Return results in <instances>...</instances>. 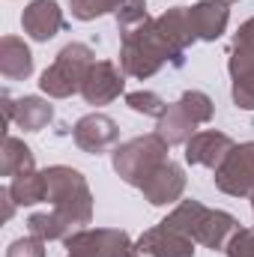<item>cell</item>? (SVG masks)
Listing matches in <instances>:
<instances>
[{
    "instance_id": "6da1fadb",
    "label": "cell",
    "mask_w": 254,
    "mask_h": 257,
    "mask_svg": "<svg viewBox=\"0 0 254 257\" xmlns=\"http://www.w3.org/2000/svg\"><path fill=\"white\" fill-rule=\"evenodd\" d=\"M123 48H120V69L132 78H153L165 63L180 66L186 63L183 54H177L159 33L156 18H144L132 27L120 30Z\"/></svg>"
},
{
    "instance_id": "7a4b0ae2",
    "label": "cell",
    "mask_w": 254,
    "mask_h": 257,
    "mask_svg": "<svg viewBox=\"0 0 254 257\" xmlns=\"http://www.w3.org/2000/svg\"><path fill=\"white\" fill-rule=\"evenodd\" d=\"M165 224L177 227L180 233H186L189 239L206 245V248H212V251H224L227 242H230V236L239 230V221H236L230 212H224V209H209V206H203L200 200H183V203L165 218Z\"/></svg>"
},
{
    "instance_id": "3957f363",
    "label": "cell",
    "mask_w": 254,
    "mask_h": 257,
    "mask_svg": "<svg viewBox=\"0 0 254 257\" xmlns=\"http://www.w3.org/2000/svg\"><path fill=\"white\" fill-rule=\"evenodd\" d=\"M45 183H48V200L51 206L63 215L72 227H84L93 218V194L87 180L66 165L45 168Z\"/></svg>"
},
{
    "instance_id": "277c9868",
    "label": "cell",
    "mask_w": 254,
    "mask_h": 257,
    "mask_svg": "<svg viewBox=\"0 0 254 257\" xmlns=\"http://www.w3.org/2000/svg\"><path fill=\"white\" fill-rule=\"evenodd\" d=\"M96 63L93 48L84 42H69L63 51L54 57V63L48 66L39 78V90L48 93L51 99H69L75 93H81L90 69Z\"/></svg>"
},
{
    "instance_id": "5b68a950",
    "label": "cell",
    "mask_w": 254,
    "mask_h": 257,
    "mask_svg": "<svg viewBox=\"0 0 254 257\" xmlns=\"http://www.w3.org/2000/svg\"><path fill=\"white\" fill-rule=\"evenodd\" d=\"M168 162V144L159 135H141L132 138L123 147L114 150V171L120 174V180L129 186H138L162 165Z\"/></svg>"
},
{
    "instance_id": "8992f818",
    "label": "cell",
    "mask_w": 254,
    "mask_h": 257,
    "mask_svg": "<svg viewBox=\"0 0 254 257\" xmlns=\"http://www.w3.org/2000/svg\"><path fill=\"white\" fill-rule=\"evenodd\" d=\"M215 189L230 197L254 194V141L239 144L227 153V159L215 171Z\"/></svg>"
},
{
    "instance_id": "52a82bcc",
    "label": "cell",
    "mask_w": 254,
    "mask_h": 257,
    "mask_svg": "<svg viewBox=\"0 0 254 257\" xmlns=\"http://www.w3.org/2000/svg\"><path fill=\"white\" fill-rule=\"evenodd\" d=\"M72 141H75L78 150H84L90 156H99V153L111 150L120 141V128L108 114H87V117H81L75 123Z\"/></svg>"
},
{
    "instance_id": "ba28073f",
    "label": "cell",
    "mask_w": 254,
    "mask_h": 257,
    "mask_svg": "<svg viewBox=\"0 0 254 257\" xmlns=\"http://www.w3.org/2000/svg\"><path fill=\"white\" fill-rule=\"evenodd\" d=\"M129 233L126 230H111V227H81L75 233L66 236V248L69 251H81V254H93V257H114L120 248H126Z\"/></svg>"
},
{
    "instance_id": "9c48e42d",
    "label": "cell",
    "mask_w": 254,
    "mask_h": 257,
    "mask_svg": "<svg viewBox=\"0 0 254 257\" xmlns=\"http://www.w3.org/2000/svg\"><path fill=\"white\" fill-rule=\"evenodd\" d=\"M141 192L144 197L153 203V206H165V203H177L183 192H186V174L177 162H162L144 183H141Z\"/></svg>"
},
{
    "instance_id": "30bf717a",
    "label": "cell",
    "mask_w": 254,
    "mask_h": 257,
    "mask_svg": "<svg viewBox=\"0 0 254 257\" xmlns=\"http://www.w3.org/2000/svg\"><path fill=\"white\" fill-rule=\"evenodd\" d=\"M123 75H126V72L117 69L111 60L93 63L87 81H84V87H81L84 102H87V105H108V102H114V99L123 93V87H126Z\"/></svg>"
},
{
    "instance_id": "8fae6325",
    "label": "cell",
    "mask_w": 254,
    "mask_h": 257,
    "mask_svg": "<svg viewBox=\"0 0 254 257\" xmlns=\"http://www.w3.org/2000/svg\"><path fill=\"white\" fill-rule=\"evenodd\" d=\"M236 144L224 132H215V128L194 132L191 141L186 144V162L189 165H200V168H209V171H218V165L227 159V153Z\"/></svg>"
},
{
    "instance_id": "7c38bea8",
    "label": "cell",
    "mask_w": 254,
    "mask_h": 257,
    "mask_svg": "<svg viewBox=\"0 0 254 257\" xmlns=\"http://www.w3.org/2000/svg\"><path fill=\"white\" fill-rule=\"evenodd\" d=\"M138 251L150 257H191L194 254V239H189L186 233H180L177 227L159 221V227L147 230L138 239Z\"/></svg>"
},
{
    "instance_id": "4fadbf2b",
    "label": "cell",
    "mask_w": 254,
    "mask_h": 257,
    "mask_svg": "<svg viewBox=\"0 0 254 257\" xmlns=\"http://www.w3.org/2000/svg\"><path fill=\"white\" fill-rule=\"evenodd\" d=\"M21 27L33 42H48L66 30V18L54 0H33L21 15Z\"/></svg>"
},
{
    "instance_id": "5bb4252c",
    "label": "cell",
    "mask_w": 254,
    "mask_h": 257,
    "mask_svg": "<svg viewBox=\"0 0 254 257\" xmlns=\"http://www.w3.org/2000/svg\"><path fill=\"white\" fill-rule=\"evenodd\" d=\"M189 18H191V27H194V33H197V39L215 42V39L227 30L230 9H227V3H221V0H203V3H197V6L189 9Z\"/></svg>"
},
{
    "instance_id": "9a60e30c",
    "label": "cell",
    "mask_w": 254,
    "mask_h": 257,
    "mask_svg": "<svg viewBox=\"0 0 254 257\" xmlns=\"http://www.w3.org/2000/svg\"><path fill=\"white\" fill-rule=\"evenodd\" d=\"M156 27H159V33H162V39H165L177 54H183V57H186V48L197 39V33H194V27H191L189 9H168L165 15L156 18Z\"/></svg>"
},
{
    "instance_id": "2e32d148",
    "label": "cell",
    "mask_w": 254,
    "mask_h": 257,
    "mask_svg": "<svg viewBox=\"0 0 254 257\" xmlns=\"http://www.w3.org/2000/svg\"><path fill=\"white\" fill-rule=\"evenodd\" d=\"M0 72L6 81H24L33 75V54L18 36L0 39Z\"/></svg>"
},
{
    "instance_id": "e0dca14e",
    "label": "cell",
    "mask_w": 254,
    "mask_h": 257,
    "mask_svg": "<svg viewBox=\"0 0 254 257\" xmlns=\"http://www.w3.org/2000/svg\"><path fill=\"white\" fill-rule=\"evenodd\" d=\"M194 128H197V123L186 114V108H183L180 102H174V105H168V111L159 117L156 135H159L168 147H174V144H189L191 135H194Z\"/></svg>"
},
{
    "instance_id": "ac0fdd59",
    "label": "cell",
    "mask_w": 254,
    "mask_h": 257,
    "mask_svg": "<svg viewBox=\"0 0 254 257\" xmlns=\"http://www.w3.org/2000/svg\"><path fill=\"white\" fill-rule=\"evenodd\" d=\"M51 120H54V108H51L45 99H39V96H24V99L15 102V120H12V123L18 128H24V132H42Z\"/></svg>"
},
{
    "instance_id": "d6986e66",
    "label": "cell",
    "mask_w": 254,
    "mask_h": 257,
    "mask_svg": "<svg viewBox=\"0 0 254 257\" xmlns=\"http://www.w3.org/2000/svg\"><path fill=\"white\" fill-rule=\"evenodd\" d=\"M27 171H36V159H33V150L6 135L3 138V150H0V174L3 177H18V174H27Z\"/></svg>"
},
{
    "instance_id": "ffe728a7",
    "label": "cell",
    "mask_w": 254,
    "mask_h": 257,
    "mask_svg": "<svg viewBox=\"0 0 254 257\" xmlns=\"http://www.w3.org/2000/svg\"><path fill=\"white\" fill-rule=\"evenodd\" d=\"M9 192L15 197L18 206H33V203H42L48 200V183H45V171H27V174H18L12 177L9 183Z\"/></svg>"
},
{
    "instance_id": "44dd1931",
    "label": "cell",
    "mask_w": 254,
    "mask_h": 257,
    "mask_svg": "<svg viewBox=\"0 0 254 257\" xmlns=\"http://www.w3.org/2000/svg\"><path fill=\"white\" fill-rule=\"evenodd\" d=\"M27 230H30V236H39V239L51 242V239H66L69 230H72V224L66 221L57 209H51V212H36V215H30V218H27Z\"/></svg>"
},
{
    "instance_id": "7402d4cb",
    "label": "cell",
    "mask_w": 254,
    "mask_h": 257,
    "mask_svg": "<svg viewBox=\"0 0 254 257\" xmlns=\"http://www.w3.org/2000/svg\"><path fill=\"white\" fill-rule=\"evenodd\" d=\"M126 105L135 111V114L156 117V120L168 111L165 99H162V96H156V93H150V90H135V93H126Z\"/></svg>"
},
{
    "instance_id": "603a6c76",
    "label": "cell",
    "mask_w": 254,
    "mask_h": 257,
    "mask_svg": "<svg viewBox=\"0 0 254 257\" xmlns=\"http://www.w3.org/2000/svg\"><path fill=\"white\" fill-rule=\"evenodd\" d=\"M126 0H69L72 6V18L78 21H93L99 15H108V12H117Z\"/></svg>"
},
{
    "instance_id": "cb8c5ba5",
    "label": "cell",
    "mask_w": 254,
    "mask_h": 257,
    "mask_svg": "<svg viewBox=\"0 0 254 257\" xmlns=\"http://www.w3.org/2000/svg\"><path fill=\"white\" fill-rule=\"evenodd\" d=\"M180 105L186 108V114H189L191 120L200 126V123H209L212 120V99L206 96V93H200V90H189V93H183L180 96Z\"/></svg>"
},
{
    "instance_id": "d4e9b609",
    "label": "cell",
    "mask_w": 254,
    "mask_h": 257,
    "mask_svg": "<svg viewBox=\"0 0 254 257\" xmlns=\"http://www.w3.org/2000/svg\"><path fill=\"white\" fill-rule=\"evenodd\" d=\"M233 102L242 111H254V69L233 78Z\"/></svg>"
},
{
    "instance_id": "484cf974",
    "label": "cell",
    "mask_w": 254,
    "mask_h": 257,
    "mask_svg": "<svg viewBox=\"0 0 254 257\" xmlns=\"http://www.w3.org/2000/svg\"><path fill=\"white\" fill-rule=\"evenodd\" d=\"M224 251L227 257H254V227H239Z\"/></svg>"
},
{
    "instance_id": "4316f807",
    "label": "cell",
    "mask_w": 254,
    "mask_h": 257,
    "mask_svg": "<svg viewBox=\"0 0 254 257\" xmlns=\"http://www.w3.org/2000/svg\"><path fill=\"white\" fill-rule=\"evenodd\" d=\"M6 257H45V239H39V236H21V239H15L6 248Z\"/></svg>"
},
{
    "instance_id": "83f0119b",
    "label": "cell",
    "mask_w": 254,
    "mask_h": 257,
    "mask_svg": "<svg viewBox=\"0 0 254 257\" xmlns=\"http://www.w3.org/2000/svg\"><path fill=\"white\" fill-rule=\"evenodd\" d=\"M233 45H248V48H254V18H248V21L236 30Z\"/></svg>"
},
{
    "instance_id": "f1b7e54d",
    "label": "cell",
    "mask_w": 254,
    "mask_h": 257,
    "mask_svg": "<svg viewBox=\"0 0 254 257\" xmlns=\"http://www.w3.org/2000/svg\"><path fill=\"white\" fill-rule=\"evenodd\" d=\"M138 254H141V251H138V245H132V242H129L126 248H120L114 257H138Z\"/></svg>"
},
{
    "instance_id": "f546056e",
    "label": "cell",
    "mask_w": 254,
    "mask_h": 257,
    "mask_svg": "<svg viewBox=\"0 0 254 257\" xmlns=\"http://www.w3.org/2000/svg\"><path fill=\"white\" fill-rule=\"evenodd\" d=\"M69 257H93V254H81V251H69Z\"/></svg>"
},
{
    "instance_id": "4dcf8cb0",
    "label": "cell",
    "mask_w": 254,
    "mask_h": 257,
    "mask_svg": "<svg viewBox=\"0 0 254 257\" xmlns=\"http://www.w3.org/2000/svg\"><path fill=\"white\" fill-rule=\"evenodd\" d=\"M221 3H227V6H230V3H239V0H221Z\"/></svg>"
},
{
    "instance_id": "1f68e13d",
    "label": "cell",
    "mask_w": 254,
    "mask_h": 257,
    "mask_svg": "<svg viewBox=\"0 0 254 257\" xmlns=\"http://www.w3.org/2000/svg\"><path fill=\"white\" fill-rule=\"evenodd\" d=\"M251 209H254V194H251Z\"/></svg>"
}]
</instances>
